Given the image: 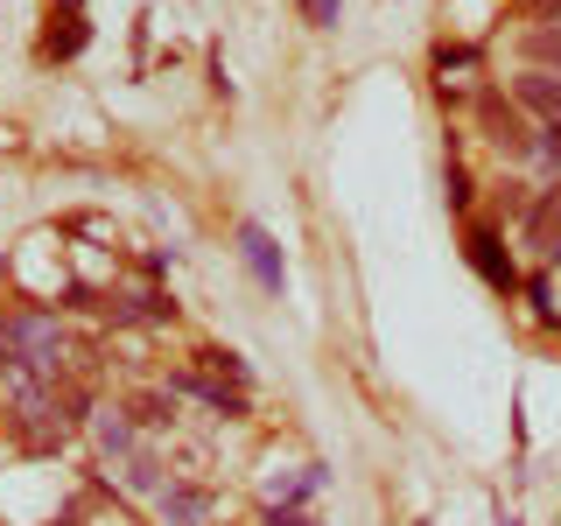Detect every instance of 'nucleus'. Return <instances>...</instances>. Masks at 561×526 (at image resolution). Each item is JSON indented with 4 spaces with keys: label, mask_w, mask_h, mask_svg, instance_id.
Masks as SVG:
<instances>
[{
    "label": "nucleus",
    "mask_w": 561,
    "mask_h": 526,
    "mask_svg": "<svg viewBox=\"0 0 561 526\" xmlns=\"http://www.w3.org/2000/svg\"><path fill=\"white\" fill-rule=\"evenodd\" d=\"M505 526H513V519H505Z\"/></svg>",
    "instance_id": "2eb2a0df"
},
{
    "label": "nucleus",
    "mask_w": 561,
    "mask_h": 526,
    "mask_svg": "<svg viewBox=\"0 0 561 526\" xmlns=\"http://www.w3.org/2000/svg\"><path fill=\"white\" fill-rule=\"evenodd\" d=\"M526 239H534L540 253H554V245H561V183L540 190V204L526 210Z\"/></svg>",
    "instance_id": "39448f33"
},
{
    "label": "nucleus",
    "mask_w": 561,
    "mask_h": 526,
    "mask_svg": "<svg viewBox=\"0 0 561 526\" xmlns=\"http://www.w3.org/2000/svg\"><path fill=\"white\" fill-rule=\"evenodd\" d=\"M554 253H561V245H554Z\"/></svg>",
    "instance_id": "dca6fc26"
},
{
    "label": "nucleus",
    "mask_w": 561,
    "mask_h": 526,
    "mask_svg": "<svg viewBox=\"0 0 561 526\" xmlns=\"http://www.w3.org/2000/svg\"><path fill=\"white\" fill-rule=\"evenodd\" d=\"M57 351H64V338H57V323H49V316L22 309V316H8V323H0V365H14V373H49V365H57Z\"/></svg>",
    "instance_id": "f257e3e1"
},
{
    "label": "nucleus",
    "mask_w": 561,
    "mask_h": 526,
    "mask_svg": "<svg viewBox=\"0 0 561 526\" xmlns=\"http://www.w3.org/2000/svg\"><path fill=\"white\" fill-rule=\"evenodd\" d=\"M337 8H344V0H302V14L316 28H337Z\"/></svg>",
    "instance_id": "9b49d317"
},
{
    "label": "nucleus",
    "mask_w": 561,
    "mask_h": 526,
    "mask_svg": "<svg viewBox=\"0 0 561 526\" xmlns=\"http://www.w3.org/2000/svg\"><path fill=\"white\" fill-rule=\"evenodd\" d=\"M210 513V491H162V519L169 526H197Z\"/></svg>",
    "instance_id": "6e6552de"
},
{
    "label": "nucleus",
    "mask_w": 561,
    "mask_h": 526,
    "mask_svg": "<svg viewBox=\"0 0 561 526\" xmlns=\"http://www.w3.org/2000/svg\"><path fill=\"white\" fill-rule=\"evenodd\" d=\"M49 57H78V49H84V22H78V14H64V28H49Z\"/></svg>",
    "instance_id": "1a4fd4ad"
},
{
    "label": "nucleus",
    "mask_w": 561,
    "mask_h": 526,
    "mask_svg": "<svg viewBox=\"0 0 561 526\" xmlns=\"http://www.w3.org/2000/svg\"><path fill=\"white\" fill-rule=\"evenodd\" d=\"M534 148H540V155H548V162H561V119H548V134H540V140H534Z\"/></svg>",
    "instance_id": "ddd939ff"
},
{
    "label": "nucleus",
    "mask_w": 561,
    "mask_h": 526,
    "mask_svg": "<svg viewBox=\"0 0 561 526\" xmlns=\"http://www.w3.org/2000/svg\"><path fill=\"white\" fill-rule=\"evenodd\" d=\"M175 386L197 393V400H210V408H225V414H245V393H239V386H225V379H210V373H183Z\"/></svg>",
    "instance_id": "0eeeda50"
},
{
    "label": "nucleus",
    "mask_w": 561,
    "mask_h": 526,
    "mask_svg": "<svg viewBox=\"0 0 561 526\" xmlns=\"http://www.w3.org/2000/svg\"><path fill=\"white\" fill-rule=\"evenodd\" d=\"M519 105H534L540 119H561V78H554V70H526V78H519Z\"/></svg>",
    "instance_id": "423d86ee"
},
{
    "label": "nucleus",
    "mask_w": 561,
    "mask_h": 526,
    "mask_svg": "<svg viewBox=\"0 0 561 526\" xmlns=\"http://www.w3.org/2000/svg\"><path fill=\"white\" fill-rule=\"evenodd\" d=\"M470 267H478L499 295H513V281H519V274H513V260L499 253V232H470Z\"/></svg>",
    "instance_id": "20e7f679"
},
{
    "label": "nucleus",
    "mask_w": 561,
    "mask_h": 526,
    "mask_svg": "<svg viewBox=\"0 0 561 526\" xmlns=\"http://www.w3.org/2000/svg\"><path fill=\"white\" fill-rule=\"evenodd\" d=\"M127 484H140V491H154V484H162V478H154V464H148V456H140V464L127 470Z\"/></svg>",
    "instance_id": "4468645a"
},
{
    "label": "nucleus",
    "mask_w": 561,
    "mask_h": 526,
    "mask_svg": "<svg viewBox=\"0 0 561 526\" xmlns=\"http://www.w3.org/2000/svg\"><path fill=\"white\" fill-rule=\"evenodd\" d=\"M239 253H245V267L260 274V288H280V281H288L280 274V245L260 232V225H239Z\"/></svg>",
    "instance_id": "7ed1b4c3"
},
{
    "label": "nucleus",
    "mask_w": 561,
    "mask_h": 526,
    "mask_svg": "<svg viewBox=\"0 0 561 526\" xmlns=\"http://www.w3.org/2000/svg\"><path fill=\"white\" fill-rule=\"evenodd\" d=\"M526 49H534L540 64H561V14H554L548 28H534V35H526Z\"/></svg>",
    "instance_id": "9d476101"
},
{
    "label": "nucleus",
    "mask_w": 561,
    "mask_h": 526,
    "mask_svg": "<svg viewBox=\"0 0 561 526\" xmlns=\"http://www.w3.org/2000/svg\"><path fill=\"white\" fill-rule=\"evenodd\" d=\"M99 443H105V449H127V421L105 414V421H99Z\"/></svg>",
    "instance_id": "f8f14e48"
},
{
    "label": "nucleus",
    "mask_w": 561,
    "mask_h": 526,
    "mask_svg": "<svg viewBox=\"0 0 561 526\" xmlns=\"http://www.w3.org/2000/svg\"><path fill=\"white\" fill-rule=\"evenodd\" d=\"M478 119H484V140H491V148H505V155H526V148H534V134H526L519 105H505L499 92L478 99Z\"/></svg>",
    "instance_id": "f03ea898"
}]
</instances>
